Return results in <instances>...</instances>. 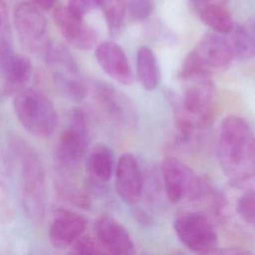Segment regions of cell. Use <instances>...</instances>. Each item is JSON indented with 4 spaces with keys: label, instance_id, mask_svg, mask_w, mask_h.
<instances>
[{
    "label": "cell",
    "instance_id": "1",
    "mask_svg": "<svg viewBox=\"0 0 255 255\" xmlns=\"http://www.w3.org/2000/svg\"><path fill=\"white\" fill-rule=\"evenodd\" d=\"M217 154L230 182L240 184L255 176V133L244 119L228 116L222 121Z\"/></svg>",
    "mask_w": 255,
    "mask_h": 255
},
{
    "label": "cell",
    "instance_id": "2",
    "mask_svg": "<svg viewBox=\"0 0 255 255\" xmlns=\"http://www.w3.org/2000/svg\"><path fill=\"white\" fill-rule=\"evenodd\" d=\"M13 108L23 128L37 137L51 135L58 124L57 110L53 102L41 91L22 88L17 91Z\"/></svg>",
    "mask_w": 255,
    "mask_h": 255
},
{
    "label": "cell",
    "instance_id": "3",
    "mask_svg": "<svg viewBox=\"0 0 255 255\" xmlns=\"http://www.w3.org/2000/svg\"><path fill=\"white\" fill-rule=\"evenodd\" d=\"M179 77L183 81V93L179 106L178 129L186 136L206 121L214 85L210 75L189 74Z\"/></svg>",
    "mask_w": 255,
    "mask_h": 255
},
{
    "label": "cell",
    "instance_id": "4",
    "mask_svg": "<svg viewBox=\"0 0 255 255\" xmlns=\"http://www.w3.org/2000/svg\"><path fill=\"white\" fill-rule=\"evenodd\" d=\"M43 54L47 69L62 94L75 102L84 100L89 87L68 48L60 43H49Z\"/></svg>",
    "mask_w": 255,
    "mask_h": 255
},
{
    "label": "cell",
    "instance_id": "5",
    "mask_svg": "<svg viewBox=\"0 0 255 255\" xmlns=\"http://www.w3.org/2000/svg\"><path fill=\"white\" fill-rule=\"evenodd\" d=\"M233 59L225 35L216 32L206 33L185 57L179 76L221 72L228 68Z\"/></svg>",
    "mask_w": 255,
    "mask_h": 255
},
{
    "label": "cell",
    "instance_id": "6",
    "mask_svg": "<svg viewBox=\"0 0 255 255\" xmlns=\"http://www.w3.org/2000/svg\"><path fill=\"white\" fill-rule=\"evenodd\" d=\"M22 200L28 217L35 223H41L46 210L47 189L44 167L38 155L25 150L21 159Z\"/></svg>",
    "mask_w": 255,
    "mask_h": 255
},
{
    "label": "cell",
    "instance_id": "7",
    "mask_svg": "<svg viewBox=\"0 0 255 255\" xmlns=\"http://www.w3.org/2000/svg\"><path fill=\"white\" fill-rule=\"evenodd\" d=\"M88 135L86 115L81 109H75L55 149L57 164L64 171H74L79 167L87 149Z\"/></svg>",
    "mask_w": 255,
    "mask_h": 255
},
{
    "label": "cell",
    "instance_id": "8",
    "mask_svg": "<svg viewBox=\"0 0 255 255\" xmlns=\"http://www.w3.org/2000/svg\"><path fill=\"white\" fill-rule=\"evenodd\" d=\"M161 173L167 198L172 203H178L183 198L197 199L205 192L206 184L175 157L162 161Z\"/></svg>",
    "mask_w": 255,
    "mask_h": 255
},
{
    "label": "cell",
    "instance_id": "9",
    "mask_svg": "<svg viewBox=\"0 0 255 255\" xmlns=\"http://www.w3.org/2000/svg\"><path fill=\"white\" fill-rule=\"evenodd\" d=\"M13 22L22 46L31 53H43L49 42L47 21L41 9L31 2H22L14 9Z\"/></svg>",
    "mask_w": 255,
    "mask_h": 255
},
{
    "label": "cell",
    "instance_id": "10",
    "mask_svg": "<svg viewBox=\"0 0 255 255\" xmlns=\"http://www.w3.org/2000/svg\"><path fill=\"white\" fill-rule=\"evenodd\" d=\"M178 240L189 250L197 253H213L217 235L209 219L198 212L185 213L173 222Z\"/></svg>",
    "mask_w": 255,
    "mask_h": 255
},
{
    "label": "cell",
    "instance_id": "11",
    "mask_svg": "<svg viewBox=\"0 0 255 255\" xmlns=\"http://www.w3.org/2000/svg\"><path fill=\"white\" fill-rule=\"evenodd\" d=\"M55 23L68 44L78 50H90L96 46L97 34L84 17L69 6H60L54 11Z\"/></svg>",
    "mask_w": 255,
    "mask_h": 255
},
{
    "label": "cell",
    "instance_id": "12",
    "mask_svg": "<svg viewBox=\"0 0 255 255\" xmlns=\"http://www.w3.org/2000/svg\"><path fill=\"white\" fill-rule=\"evenodd\" d=\"M115 186L120 198L128 205H135L142 194V175L136 158L124 153L116 165Z\"/></svg>",
    "mask_w": 255,
    "mask_h": 255
},
{
    "label": "cell",
    "instance_id": "13",
    "mask_svg": "<svg viewBox=\"0 0 255 255\" xmlns=\"http://www.w3.org/2000/svg\"><path fill=\"white\" fill-rule=\"evenodd\" d=\"M96 238L106 254H133L134 243L128 230L109 215H101L95 221Z\"/></svg>",
    "mask_w": 255,
    "mask_h": 255
},
{
    "label": "cell",
    "instance_id": "14",
    "mask_svg": "<svg viewBox=\"0 0 255 255\" xmlns=\"http://www.w3.org/2000/svg\"><path fill=\"white\" fill-rule=\"evenodd\" d=\"M96 58L102 69L114 80L123 85L132 83L133 75L126 53L120 45L112 41L99 44Z\"/></svg>",
    "mask_w": 255,
    "mask_h": 255
},
{
    "label": "cell",
    "instance_id": "15",
    "mask_svg": "<svg viewBox=\"0 0 255 255\" xmlns=\"http://www.w3.org/2000/svg\"><path fill=\"white\" fill-rule=\"evenodd\" d=\"M31 61L24 55L14 51L13 46L0 49V72L12 91L24 88L32 75Z\"/></svg>",
    "mask_w": 255,
    "mask_h": 255
},
{
    "label": "cell",
    "instance_id": "16",
    "mask_svg": "<svg viewBox=\"0 0 255 255\" xmlns=\"http://www.w3.org/2000/svg\"><path fill=\"white\" fill-rule=\"evenodd\" d=\"M87 225L85 217L71 211H61L54 219L50 230L49 240L53 247L65 249L84 233Z\"/></svg>",
    "mask_w": 255,
    "mask_h": 255
},
{
    "label": "cell",
    "instance_id": "17",
    "mask_svg": "<svg viewBox=\"0 0 255 255\" xmlns=\"http://www.w3.org/2000/svg\"><path fill=\"white\" fill-rule=\"evenodd\" d=\"M94 91L98 103L112 118L128 124L135 120L130 102L114 87L104 83H97Z\"/></svg>",
    "mask_w": 255,
    "mask_h": 255
},
{
    "label": "cell",
    "instance_id": "18",
    "mask_svg": "<svg viewBox=\"0 0 255 255\" xmlns=\"http://www.w3.org/2000/svg\"><path fill=\"white\" fill-rule=\"evenodd\" d=\"M234 59L248 60L255 56V20L247 24H234L225 35Z\"/></svg>",
    "mask_w": 255,
    "mask_h": 255
},
{
    "label": "cell",
    "instance_id": "19",
    "mask_svg": "<svg viewBox=\"0 0 255 255\" xmlns=\"http://www.w3.org/2000/svg\"><path fill=\"white\" fill-rule=\"evenodd\" d=\"M115 159L112 149L105 144L96 145L87 159V170L90 178L96 183L108 182L114 171Z\"/></svg>",
    "mask_w": 255,
    "mask_h": 255
},
{
    "label": "cell",
    "instance_id": "20",
    "mask_svg": "<svg viewBox=\"0 0 255 255\" xmlns=\"http://www.w3.org/2000/svg\"><path fill=\"white\" fill-rule=\"evenodd\" d=\"M136 73L144 90H155L160 82V71L154 53L148 47L141 46L136 53Z\"/></svg>",
    "mask_w": 255,
    "mask_h": 255
},
{
    "label": "cell",
    "instance_id": "21",
    "mask_svg": "<svg viewBox=\"0 0 255 255\" xmlns=\"http://www.w3.org/2000/svg\"><path fill=\"white\" fill-rule=\"evenodd\" d=\"M198 16L202 23L208 26L213 32L226 35L234 26V21L224 4H210L197 9Z\"/></svg>",
    "mask_w": 255,
    "mask_h": 255
},
{
    "label": "cell",
    "instance_id": "22",
    "mask_svg": "<svg viewBox=\"0 0 255 255\" xmlns=\"http://www.w3.org/2000/svg\"><path fill=\"white\" fill-rule=\"evenodd\" d=\"M97 3L103 11L110 34L117 35L122 28L127 12L126 0H97Z\"/></svg>",
    "mask_w": 255,
    "mask_h": 255
},
{
    "label": "cell",
    "instance_id": "23",
    "mask_svg": "<svg viewBox=\"0 0 255 255\" xmlns=\"http://www.w3.org/2000/svg\"><path fill=\"white\" fill-rule=\"evenodd\" d=\"M236 210L241 219L247 223L255 222V188L248 189L240 196Z\"/></svg>",
    "mask_w": 255,
    "mask_h": 255
},
{
    "label": "cell",
    "instance_id": "24",
    "mask_svg": "<svg viewBox=\"0 0 255 255\" xmlns=\"http://www.w3.org/2000/svg\"><path fill=\"white\" fill-rule=\"evenodd\" d=\"M71 252L74 254H106L96 237L83 234L71 245Z\"/></svg>",
    "mask_w": 255,
    "mask_h": 255
},
{
    "label": "cell",
    "instance_id": "25",
    "mask_svg": "<svg viewBox=\"0 0 255 255\" xmlns=\"http://www.w3.org/2000/svg\"><path fill=\"white\" fill-rule=\"evenodd\" d=\"M59 192L62 194L65 200L75 204L78 207L88 208L90 206L88 196H86L85 193H83L79 188L71 183L61 181L59 183Z\"/></svg>",
    "mask_w": 255,
    "mask_h": 255
},
{
    "label": "cell",
    "instance_id": "26",
    "mask_svg": "<svg viewBox=\"0 0 255 255\" xmlns=\"http://www.w3.org/2000/svg\"><path fill=\"white\" fill-rule=\"evenodd\" d=\"M126 8L131 19L141 21L151 14L154 0H126Z\"/></svg>",
    "mask_w": 255,
    "mask_h": 255
},
{
    "label": "cell",
    "instance_id": "27",
    "mask_svg": "<svg viewBox=\"0 0 255 255\" xmlns=\"http://www.w3.org/2000/svg\"><path fill=\"white\" fill-rule=\"evenodd\" d=\"M8 46H13L11 27L7 8L0 0V49Z\"/></svg>",
    "mask_w": 255,
    "mask_h": 255
},
{
    "label": "cell",
    "instance_id": "28",
    "mask_svg": "<svg viewBox=\"0 0 255 255\" xmlns=\"http://www.w3.org/2000/svg\"><path fill=\"white\" fill-rule=\"evenodd\" d=\"M73 11L82 17L98 7L97 0H69L68 5Z\"/></svg>",
    "mask_w": 255,
    "mask_h": 255
},
{
    "label": "cell",
    "instance_id": "29",
    "mask_svg": "<svg viewBox=\"0 0 255 255\" xmlns=\"http://www.w3.org/2000/svg\"><path fill=\"white\" fill-rule=\"evenodd\" d=\"M57 2L58 0H31V3H33L39 9L46 11L53 8Z\"/></svg>",
    "mask_w": 255,
    "mask_h": 255
},
{
    "label": "cell",
    "instance_id": "30",
    "mask_svg": "<svg viewBox=\"0 0 255 255\" xmlns=\"http://www.w3.org/2000/svg\"><path fill=\"white\" fill-rule=\"evenodd\" d=\"M133 216L135 217V219L140 223V224H144V225H148L151 222V219L148 217V215L141 209L136 208L135 210H133Z\"/></svg>",
    "mask_w": 255,
    "mask_h": 255
},
{
    "label": "cell",
    "instance_id": "31",
    "mask_svg": "<svg viewBox=\"0 0 255 255\" xmlns=\"http://www.w3.org/2000/svg\"><path fill=\"white\" fill-rule=\"evenodd\" d=\"M227 0H191L193 5L198 9L202 6L205 5H210V4H225Z\"/></svg>",
    "mask_w": 255,
    "mask_h": 255
},
{
    "label": "cell",
    "instance_id": "32",
    "mask_svg": "<svg viewBox=\"0 0 255 255\" xmlns=\"http://www.w3.org/2000/svg\"><path fill=\"white\" fill-rule=\"evenodd\" d=\"M3 182H2V179L0 177V203H1V200H2V196H3Z\"/></svg>",
    "mask_w": 255,
    "mask_h": 255
},
{
    "label": "cell",
    "instance_id": "33",
    "mask_svg": "<svg viewBox=\"0 0 255 255\" xmlns=\"http://www.w3.org/2000/svg\"><path fill=\"white\" fill-rule=\"evenodd\" d=\"M254 224H255V222H254Z\"/></svg>",
    "mask_w": 255,
    "mask_h": 255
}]
</instances>
